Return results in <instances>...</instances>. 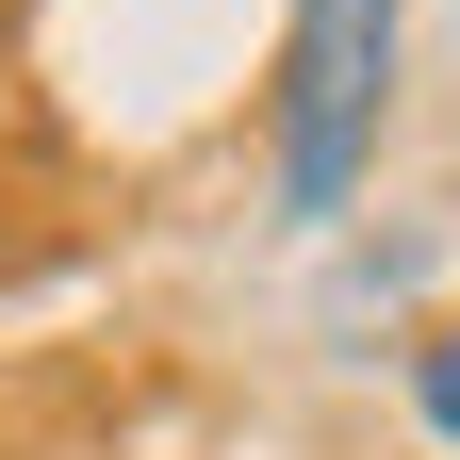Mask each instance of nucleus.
<instances>
[{"label": "nucleus", "instance_id": "obj_1", "mask_svg": "<svg viewBox=\"0 0 460 460\" xmlns=\"http://www.w3.org/2000/svg\"><path fill=\"white\" fill-rule=\"evenodd\" d=\"M378 115H394V0H296L279 33V99H263V181L296 230H329L378 164Z\"/></svg>", "mask_w": 460, "mask_h": 460}, {"label": "nucleus", "instance_id": "obj_2", "mask_svg": "<svg viewBox=\"0 0 460 460\" xmlns=\"http://www.w3.org/2000/svg\"><path fill=\"white\" fill-rule=\"evenodd\" d=\"M411 411L460 444V313H444V329H411Z\"/></svg>", "mask_w": 460, "mask_h": 460}]
</instances>
